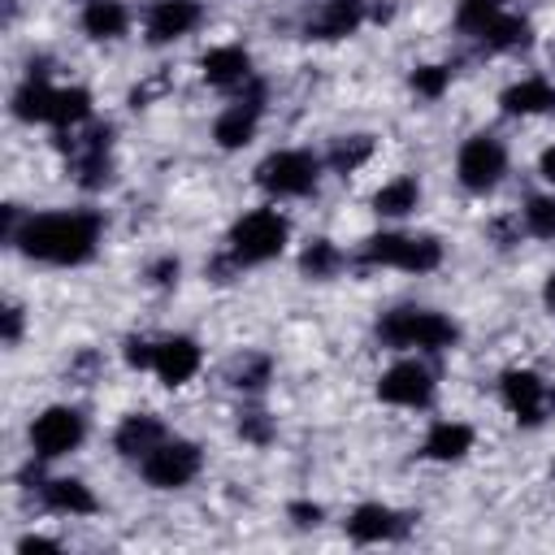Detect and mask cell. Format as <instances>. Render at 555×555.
<instances>
[{
    "label": "cell",
    "mask_w": 555,
    "mask_h": 555,
    "mask_svg": "<svg viewBox=\"0 0 555 555\" xmlns=\"http://www.w3.org/2000/svg\"><path fill=\"white\" fill-rule=\"evenodd\" d=\"M538 173L555 186V143H551V147H542V156H538Z\"/></svg>",
    "instance_id": "38"
},
{
    "label": "cell",
    "mask_w": 555,
    "mask_h": 555,
    "mask_svg": "<svg viewBox=\"0 0 555 555\" xmlns=\"http://www.w3.org/2000/svg\"><path fill=\"white\" fill-rule=\"evenodd\" d=\"M269 373H273V364H269V356H247L234 373H230V382L238 386V390H260L264 382H269Z\"/></svg>",
    "instance_id": "32"
},
{
    "label": "cell",
    "mask_w": 555,
    "mask_h": 555,
    "mask_svg": "<svg viewBox=\"0 0 555 555\" xmlns=\"http://www.w3.org/2000/svg\"><path fill=\"white\" fill-rule=\"evenodd\" d=\"M17 338H22V308H17V304H9V308H4V343L13 347Z\"/></svg>",
    "instance_id": "37"
},
{
    "label": "cell",
    "mask_w": 555,
    "mask_h": 555,
    "mask_svg": "<svg viewBox=\"0 0 555 555\" xmlns=\"http://www.w3.org/2000/svg\"><path fill=\"white\" fill-rule=\"evenodd\" d=\"M416 204H421V182L408 178V173L382 182L377 195H373V212H382V217H408Z\"/></svg>",
    "instance_id": "25"
},
{
    "label": "cell",
    "mask_w": 555,
    "mask_h": 555,
    "mask_svg": "<svg viewBox=\"0 0 555 555\" xmlns=\"http://www.w3.org/2000/svg\"><path fill=\"white\" fill-rule=\"evenodd\" d=\"M408 529V520L386 507V503H360L351 516H347V538L351 542H390Z\"/></svg>",
    "instance_id": "16"
},
{
    "label": "cell",
    "mask_w": 555,
    "mask_h": 555,
    "mask_svg": "<svg viewBox=\"0 0 555 555\" xmlns=\"http://www.w3.org/2000/svg\"><path fill=\"white\" fill-rule=\"evenodd\" d=\"M121 360L130 364V369H152L156 364V343H147V338H139V334H130L126 343H121Z\"/></svg>",
    "instance_id": "34"
},
{
    "label": "cell",
    "mask_w": 555,
    "mask_h": 555,
    "mask_svg": "<svg viewBox=\"0 0 555 555\" xmlns=\"http://www.w3.org/2000/svg\"><path fill=\"white\" fill-rule=\"evenodd\" d=\"M373 147H377V143H373V134H347V139H338V143H334V152H330V169L347 178V173H356V169L373 156Z\"/></svg>",
    "instance_id": "28"
},
{
    "label": "cell",
    "mask_w": 555,
    "mask_h": 555,
    "mask_svg": "<svg viewBox=\"0 0 555 555\" xmlns=\"http://www.w3.org/2000/svg\"><path fill=\"white\" fill-rule=\"evenodd\" d=\"M499 390H503V403L516 412L520 425H542L546 403H551V390H546V382L533 369H507L499 377Z\"/></svg>",
    "instance_id": "12"
},
{
    "label": "cell",
    "mask_w": 555,
    "mask_h": 555,
    "mask_svg": "<svg viewBox=\"0 0 555 555\" xmlns=\"http://www.w3.org/2000/svg\"><path fill=\"white\" fill-rule=\"evenodd\" d=\"M204 464V451L191 438H165L156 451L139 460V473L152 490H182Z\"/></svg>",
    "instance_id": "6"
},
{
    "label": "cell",
    "mask_w": 555,
    "mask_h": 555,
    "mask_svg": "<svg viewBox=\"0 0 555 555\" xmlns=\"http://www.w3.org/2000/svg\"><path fill=\"white\" fill-rule=\"evenodd\" d=\"M525 230L533 238H555V195H533L525 204Z\"/></svg>",
    "instance_id": "29"
},
{
    "label": "cell",
    "mask_w": 555,
    "mask_h": 555,
    "mask_svg": "<svg viewBox=\"0 0 555 555\" xmlns=\"http://www.w3.org/2000/svg\"><path fill=\"white\" fill-rule=\"evenodd\" d=\"M56 147L74 156L78 186L100 191V186L113 178V130H108V126H91L82 139H69V143H65V134H61V143H56Z\"/></svg>",
    "instance_id": "9"
},
{
    "label": "cell",
    "mask_w": 555,
    "mask_h": 555,
    "mask_svg": "<svg viewBox=\"0 0 555 555\" xmlns=\"http://www.w3.org/2000/svg\"><path fill=\"white\" fill-rule=\"evenodd\" d=\"M494 13H503V0H460L455 26H460L464 35H481V26H486Z\"/></svg>",
    "instance_id": "30"
},
{
    "label": "cell",
    "mask_w": 555,
    "mask_h": 555,
    "mask_svg": "<svg viewBox=\"0 0 555 555\" xmlns=\"http://www.w3.org/2000/svg\"><path fill=\"white\" fill-rule=\"evenodd\" d=\"M87 438V421L69 403H52L30 421V451L39 460H61Z\"/></svg>",
    "instance_id": "8"
},
{
    "label": "cell",
    "mask_w": 555,
    "mask_h": 555,
    "mask_svg": "<svg viewBox=\"0 0 555 555\" xmlns=\"http://www.w3.org/2000/svg\"><path fill=\"white\" fill-rule=\"evenodd\" d=\"M13 247L39 264H87L100 247V212L91 208H56V212H35L22 221Z\"/></svg>",
    "instance_id": "1"
},
{
    "label": "cell",
    "mask_w": 555,
    "mask_h": 555,
    "mask_svg": "<svg viewBox=\"0 0 555 555\" xmlns=\"http://www.w3.org/2000/svg\"><path fill=\"white\" fill-rule=\"evenodd\" d=\"M408 82H412V91H416V95L438 100V95L451 87V69H447V65H416Z\"/></svg>",
    "instance_id": "31"
},
{
    "label": "cell",
    "mask_w": 555,
    "mask_h": 555,
    "mask_svg": "<svg viewBox=\"0 0 555 555\" xmlns=\"http://www.w3.org/2000/svg\"><path fill=\"white\" fill-rule=\"evenodd\" d=\"M338 269H343V251H338L330 238H312V243H304V251H299V273H304V278L325 282V278H334Z\"/></svg>",
    "instance_id": "26"
},
{
    "label": "cell",
    "mask_w": 555,
    "mask_h": 555,
    "mask_svg": "<svg viewBox=\"0 0 555 555\" xmlns=\"http://www.w3.org/2000/svg\"><path fill=\"white\" fill-rule=\"evenodd\" d=\"M468 451H473V425H464V421H434L421 442V455L438 460V464H455Z\"/></svg>",
    "instance_id": "19"
},
{
    "label": "cell",
    "mask_w": 555,
    "mask_h": 555,
    "mask_svg": "<svg viewBox=\"0 0 555 555\" xmlns=\"http://www.w3.org/2000/svg\"><path fill=\"white\" fill-rule=\"evenodd\" d=\"M256 182L278 195V199H295V195H308L317 186V156L304 152V147H282V152H269L260 165H256Z\"/></svg>",
    "instance_id": "5"
},
{
    "label": "cell",
    "mask_w": 555,
    "mask_h": 555,
    "mask_svg": "<svg viewBox=\"0 0 555 555\" xmlns=\"http://www.w3.org/2000/svg\"><path fill=\"white\" fill-rule=\"evenodd\" d=\"M35 546H56V542L52 538H22L17 542V551H35Z\"/></svg>",
    "instance_id": "40"
},
{
    "label": "cell",
    "mask_w": 555,
    "mask_h": 555,
    "mask_svg": "<svg viewBox=\"0 0 555 555\" xmlns=\"http://www.w3.org/2000/svg\"><path fill=\"white\" fill-rule=\"evenodd\" d=\"M364 22H369V0H325L317 9V17L308 22V39L334 43V39L356 35Z\"/></svg>",
    "instance_id": "15"
},
{
    "label": "cell",
    "mask_w": 555,
    "mask_h": 555,
    "mask_svg": "<svg viewBox=\"0 0 555 555\" xmlns=\"http://www.w3.org/2000/svg\"><path fill=\"white\" fill-rule=\"evenodd\" d=\"M178 273H182L178 256H160V260H152V264H147V278H152V286H173V282H178Z\"/></svg>",
    "instance_id": "35"
},
{
    "label": "cell",
    "mask_w": 555,
    "mask_h": 555,
    "mask_svg": "<svg viewBox=\"0 0 555 555\" xmlns=\"http://www.w3.org/2000/svg\"><path fill=\"white\" fill-rule=\"evenodd\" d=\"M490 52H512V48H525L529 39H533V26H529V17H516V13H494L486 26H481V35H477Z\"/></svg>",
    "instance_id": "24"
},
{
    "label": "cell",
    "mask_w": 555,
    "mask_h": 555,
    "mask_svg": "<svg viewBox=\"0 0 555 555\" xmlns=\"http://www.w3.org/2000/svg\"><path fill=\"white\" fill-rule=\"evenodd\" d=\"M199 74H204V82H212V87H238V82L251 78V56H247V48H238V43H221V48H208V52L199 56Z\"/></svg>",
    "instance_id": "18"
},
{
    "label": "cell",
    "mask_w": 555,
    "mask_h": 555,
    "mask_svg": "<svg viewBox=\"0 0 555 555\" xmlns=\"http://www.w3.org/2000/svg\"><path fill=\"white\" fill-rule=\"evenodd\" d=\"M507 173V147L494 139V134H473L460 143V156H455V178L464 191L473 195H486L499 186V178Z\"/></svg>",
    "instance_id": "7"
},
{
    "label": "cell",
    "mask_w": 555,
    "mask_h": 555,
    "mask_svg": "<svg viewBox=\"0 0 555 555\" xmlns=\"http://www.w3.org/2000/svg\"><path fill=\"white\" fill-rule=\"evenodd\" d=\"M204 22V4L199 0H156L147 9V43H173V39H186L195 26Z\"/></svg>",
    "instance_id": "13"
},
{
    "label": "cell",
    "mask_w": 555,
    "mask_h": 555,
    "mask_svg": "<svg viewBox=\"0 0 555 555\" xmlns=\"http://www.w3.org/2000/svg\"><path fill=\"white\" fill-rule=\"evenodd\" d=\"M377 338L386 347H421V351H447L460 343V325L429 308H390L377 321Z\"/></svg>",
    "instance_id": "2"
},
{
    "label": "cell",
    "mask_w": 555,
    "mask_h": 555,
    "mask_svg": "<svg viewBox=\"0 0 555 555\" xmlns=\"http://www.w3.org/2000/svg\"><path fill=\"white\" fill-rule=\"evenodd\" d=\"M260 113H264V82H251L247 78V91L212 121V139L221 152H238L256 139V126H260Z\"/></svg>",
    "instance_id": "10"
},
{
    "label": "cell",
    "mask_w": 555,
    "mask_h": 555,
    "mask_svg": "<svg viewBox=\"0 0 555 555\" xmlns=\"http://www.w3.org/2000/svg\"><path fill=\"white\" fill-rule=\"evenodd\" d=\"M199 360H204V351H199V343L191 338V334H173V338H160L156 343V377L173 390V386H186L195 373H199Z\"/></svg>",
    "instance_id": "14"
},
{
    "label": "cell",
    "mask_w": 555,
    "mask_h": 555,
    "mask_svg": "<svg viewBox=\"0 0 555 555\" xmlns=\"http://www.w3.org/2000/svg\"><path fill=\"white\" fill-rule=\"evenodd\" d=\"M286 512H291V520H295L299 529H312V525H321V507H317V503H308V499L291 503Z\"/></svg>",
    "instance_id": "36"
},
{
    "label": "cell",
    "mask_w": 555,
    "mask_h": 555,
    "mask_svg": "<svg viewBox=\"0 0 555 555\" xmlns=\"http://www.w3.org/2000/svg\"><path fill=\"white\" fill-rule=\"evenodd\" d=\"M377 399L395 408H425L434 399V373L421 360H399L377 377Z\"/></svg>",
    "instance_id": "11"
},
{
    "label": "cell",
    "mask_w": 555,
    "mask_h": 555,
    "mask_svg": "<svg viewBox=\"0 0 555 555\" xmlns=\"http://www.w3.org/2000/svg\"><path fill=\"white\" fill-rule=\"evenodd\" d=\"M13 117L17 121H52V108H56V87H48V78H26L17 91H13Z\"/></svg>",
    "instance_id": "23"
},
{
    "label": "cell",
    "mask_w": 555,
    "mask_h": 555,
    "mask_svg": "<svg viewBox=\"0 0 555 555\" xmlns=\"http://www.w3.org/2000/svg\"><path fill=\"white\" fill-rule=\"evenodd\" d=\"M360 260L364 264H390V269H403V273H429L442 264V243L434 234H369L364 247H360Z\"/></svg>",
    "instance_id": "4"
},
{
    "label": "cell",
    "mask_w": 555,
    "mask_h": 555,
    "mask_svg": "<svg viewBox=\"0 0 555 555\" xmlns=\"http://www.w3.org/2000/svg\"><path fill=\"white\" fill-rule=\"evenodd\" d=\"M499 104H503V113H512V117L551 113V108H555V82H546V78H520V82H512V87L499 95Z\"/></svg>",
    "instance_id": "21"
},
{
    "label": "cell",
    "mask_w": 555,
    "mask_h": 555,
    "mask_svg": "<svg viewBox=\"0 0 555 555\" xmlns=\"http://www.w3.org/2000/svg\"><path fill=\"white\" fill-rule=\"evenodd\" d=\"M39 499L48 512H61V516H91L100 503L91 494L87 481L78 477H52V481H39Z\"/></svg>",
    "instance_id": "20"
},
{
    "label": "cell",
    "mask_w": 555,
    "mask_h": 555,
    "mask_svg": "<svg viewBox=\"0 0 555 555\" xmlns=\"http://www.w3.org/2000/svg\"><path fill=\"white\" fill-rule=\"evenodd\" d=\"M286 238H291V225L278 208H251L230 225L225 243H230L234 264H264V260L282 256Z\"/></svg>",
    "instance_id": "3"
},
{
    "label": "cell",
    "mask_w": 555,
    "mask_h": 555,
    "mask_svg": "<svg viewBox=\"0 0 555 555\" xmlns=\"http://www.w3.org/2000/svg\"><path fill=\"white\" fill-rule=\"evenodd\" d=\"M238 434H243L251 447H269V442H273V416H269V412H243V416H238Z\"/></svg>",
    "instance_id": "33"
},
{
    "label": "cell",
    "mask_w": 555,
    "mask_h": 555,
    "mask_svg": "<svg viewBox=\"0 0 555 555\" xmlns=\"http://www.w3.org/2000/svg\"><path fill=\"white\" fill-rule=\"evenodd\" d=\"M82 30L91 39H121L130 30V9L121 0H87L82 4Z\"/></svg>",
    "instance_id": "22"
},
{
    "label": "cell",
    "mask_w": 555,
    "mask_h": 555,
    "mask_svg": "<svg viewBox=\"0 0 555 555\" xmlns=\"http://www.w3.org/2000/svg\"><path fill=\"white\" fill-rule=\"evenodd\" d=\"M542 304H546V312H555V273L542 282Z\"/></svg>",
    "instance_id": "39"
},
{
    "label": "cell",
    "mask_w": 555,
    "mask_h": 555,
    "mask_svg": "<svg viewBox=\"0 0 555 555\" xmlns=\"http://www.w3.org/2000/svg\"><path fill=\"white\" fill-rule=\"evenodd\" d=\"M91 117V91L87 87H56V108H52V126L74 130Z\"/></svg>",
    "instance_id": "27"
},
{
    "label": "cell",
    "mask_w": 555,
    "mask_h": 555,
    "mask_svg": "<svg viewBox=\"0 0 555 555\" xmlns=\"http://www.w3.org/2000/svg\"><path fill=\"white\" fill-rule=\"evenodd\" d=\"M160 442H165V421L152 416V412H130V416L117 425V434H113V447H117V455H126V460H143V455L156 451Z\"/></svg>",
    "instance_id": "17"
}]
</instances>
